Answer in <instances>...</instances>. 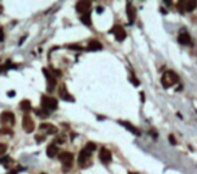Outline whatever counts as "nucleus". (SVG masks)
<instances>
[{
    "mask_svg": "<svg viewBox=\"0 0 197 174\" xmlns=\"http://www.w3.org/2000/svg\"><path fill=\"white\" fill-rule=\"evenodd\" d=\"M161 83L164 88H169L173 84L178 83V75L174 71H166L161 78Z\"/></svg>",
    "mask_w": 197,
    "mask_h": 174,
    "instance_id": "obj_1",
    "label": "nucleus"
},
{
    "mask_svg": "<svg viewBox=\"0 0 197 174\" xmlns=\"http://www.w3.org/2000/svg\"><path fill=\"white\" fill-rule=\"evenodd\" d=\"M59 161L63 163V171H68L73 166V162H74V155L71 154L70 151H63L59 154Z\"/></svg>",
    "mask_w": 197,
    "mask_h": 174,
    "instance_id": "obj_2",
    "label": "nucleus"
},
{
    "mask_svg": "<svg viewBox=\"0 0 197 174\" xmlns=\"http://www.w3.org/2000/svg\"><path fill=\"white\" fill-rule=\"evenodd\" d=\"M42 102V107L47 111H52V110H57L58 109V101L52 96H47V95H43L40 99Z\"/></svg>",
    "mask_w": 197,
    "mask_h": 174,
    "instance_id": "obj_3",
    "label": "nucleus"
},
{
    "mask_svg": "<svg viewBox=\"0 0 197 174\" xmlns=\"http://www.w3.org/2000/svg\"><path fill=\"white\" fill-rule=\"evenodd\" d=\"M0 122L4 126H14L15 123V115L11 111H3L0 115Z\"/></svg>",
    "mask_w": 197,
    "mask_h": 174,
    "instance_id": "obj_4",
    "label": "nucleus"
},
{
    "mask_svg": "<svg viewBox=\"0 0 197 174\" xmlns=\"http://www.w3.org/2000/svg\"><path fill=\"white\" fill-rule=\"evenodd\" d=\"M22 126H23V130H24L26 133H32L34 128H35V123H34L32 118H31L28 114H24V117H23Z\"/></svg>",
    "mask_w": 197,
    "mask_h": 174,
    "instance_id": "obj_5",
    "label": "nucleus"
},
{
    "mask_svg": "<svg viewBox=\"0 0 197 174\" xmlns=\"http://www.w3.org/2000/svg\"><path fill=\"white\" fill-rule=\"evenodd\" d=\"M43 75L47 78V90L49 91H52L54 87L57 86V78H55V74H51L47 68H43Z\"/></svg>",
    "mask_w": 197,
    "mask_h": 174,
    "instance_id": "obj_6",
    "label": "nucleus"
},
{
    "mask_svg": "<svg viewBox=\"0 0 197 174\" xmlns=\"http://www.w3.org/2000/svg\"><path fill=\"white\" fill-rule=\"evenodd\" d=\"M110 34H114V36H115V39L118 40V42H122V40H125V37H126V32H125V29L122 28L121 26H114L113 28L110 29Z\"/></svg>",
    "mask_w": 197,
    "mask_h": 174,
    "instance_id": "obj_7",
    "label": "nucleus"
},
{
    "mask_svg": "<svg viewBox=\"0 0 197 174\" xmlns=\"http://www.w3.org/2000/svg\"><path fill=\"white\" fill-rule=\"evenodd\" d=\"M90 155H91V153L89 151V150L83 149L81 153H79V157H78V163L81 167H85V166L87 165V161L90 159Z\"/></svg>",
    "mask_w": 197,
    "mask_h": 174,
    "instance_id": "obj_8",
    "label": "nucleus"
},
{
    "mask_svg": "<svg viewBox=\"0 0 197 174\" xmlns=\"http://www.w3.org/2000/svg\"><path fill=\"white\" fill-rule=\"evenodd\" d=\"M75 8H76V12L85 15V13H89L90 8H91V3L90 1H78L75 4Z\"/></svg>",
    "mask_w": 197,
    "mask_h": 174,
    "instance_id": "obj_9",
    "label": "nucleus"
},
{
    "mask_svg": "<svg viewBox=\"0 0 197 174\" xmlns=\"http://www.w3.org/2000/svg\"><path fill=\"white\" fill-rule=\"evenodd\" d=\"M197 3L193 1V0H190V1H178V8H180L181 11H186V12H190V11H193L194 8H196Z\"/></svg>",
    "mask_w": 197,
    "mask_h": 174,
    "instance_id": "obj_10",
    "label": "nucleus"
},
{
    "mask_svg": "<svg viewBox=\"0 0 197 174\" xmlns=\"http://www.w3.org/2000/svg\"><path fill=\"white\" fill-rule=\"evenodd\" d=\"M99 159L102 163H105V165H107V163L111 162V153L109 151L106 147H102L99 151Z\"/></svg>",
    "mask_w": 197,
    "mask_h": 174,
    "instance_id": "obj_11",
    "label": "nucleus"
},
{
    "mask_svg": "<svg viewBox=\"0 0 197 174\" xmlns=\"http://www.w3.org/2000/svg\"><path fill=\"white\" fill-rule=\"evenodd\" d=\"M59 95H60V98H62L63 101L74 102V98L70 95V94H68V91H67V88H66L65 84H60V87H59Z\"/></svg>",
    "mask_w": 197,
    "mask_h": 174,
    "instance_id": "obj_12",
    "label": "nucleus"
},
{
    "mask_svg": "<svg viewBox=\"0 0 197 174\" xmlns=\"http://www.w3.org/2000/svg\"><path fill=\"white\" fill-rule=\"evenodd\" d=\"M126 12H127V18H129V24H133L135 20V10L130 3H127V7H126Z\"/></svg>",
    "mask_w": 197,
    "mask_h": 174,
    "instance_id": "obj_13",
    "label": "nucleus"
},
{
    "mask_svg": "<svg viewBox=\"0 0 197 174\" xmlns=\"http://www.w3.org/2000/svg\"><path fill=\"white\" fill-rule=\"evenodd\" d=\"M59 153V147L57 146V145H54V143H51V145H49L47 146V150H46V154H47V157H50V158H54L55 155Z\"/></svg>",
    "mask_w": 197,
    "mask_h": 174,
    "instance_id": "obj_14",
    "label": "nucleus"
},
{
    "mask_svg": "<svg viewBox=\"0 0 197 174\" xmlns=\"http://www.w3.org/2000/svg\"><path fill=\"white\" fill-rule=\"evenodd\" d=\"M119 125H122L125 128H127L129 131H132L134 135H137V137H140L141 135V131L138 130L137 127H134V126L132 125V123H129V122H122V120H119Z\"/></svg>",
    "mask_w": 197,
    "mask_h": 174,
    "instance_id": "obj_15",
    "label": "nucleus"
},
{
    "mask_svg": "<svg viewBox=\"0 0 197 174\" xmlns=\"http://www.w3.org/2000/svg\"><path fill=\"white\" fill-rule=\"evenodd\" d=\"M178 43H180V44H182V46L190 44V36H189V34H186V32L180 34V36H178Z\"/></svg>",
    "mask_w": 197,
    "mask_h": 174,
    "instance_id": "obj_16",
    "label": "nucleus"
},
{
    "mask_svg": "<svg viewBox=\"0 0 197 174\" xmlns=\"http://www.w3.org/2000/svg\"><path fill=\"white\" fill-rule=\"evenodd\" d=\"M39 128H40V130H46L49 134H55V133H57V127H54L51 123H42V125L39 126Z\"/></svg>",
    "mask_w": 197,
    "mask_h": 174,
    "instance_id": "obj_17",
    "label": "nucleus"
},
{
    "mask_svg": "<svg viewBox=\"0 0 197 174\" xmlns=\"http://www.w3.org/2000/svg\"><path fill=\"white\" fill-rule=\"evenodd\" d=\"M87 48H89V51H99V50H102V44L98 40H90Z\"/></svg>",
    "mask_w": 197,
    "mask_h": 174,
    "instance_id": "obj_18",
    "label": "nucleus"
},
{
    "mask_svg": "<svg viewBox=\"0 0 197 174\" xmlns=\"http://www.w3.org/2000/svg\"><path fill=\"white\" fill-rule=\"evenodd\" d=\"M20 109H22L23 111H26V112L31 111V109H32V106H31V102L27 101V99L22 101V102H20Z\"/></svg>",
    "mask_w": 197,
    "mask_h": 174,
    "instance_id": "obj_19",
    "label": "nucleus"
},
{
    "mask_svg": "<svg viewBox=\"0 0 197 174\" xmlns=\"http://www.w3.org/2000/svg\"><path fill=\"white\" fill-rule=\"evenodd\" d=\"M81 21L85 26H91V18H90V13H85L81 16Z\"/></svg>",
    "mask_w": 197,
    "mask_h": 174,
    "instance_id": "obj_20",
    "label": "nucleus"
},
{
    "mask_svg": "<svg viewBox=\"0 0 197 174\" xmlns=\"http://www.w3.org/2000/svg\"><path fill=\"white\" fill-rule=\"evenodd\" d=\"M36 114H38V117H40V118H49L50 117L49 111H47V110H44V109L36 110Z\"/></svg>",
    "mask_w": 197,
    "mask_h": 174,
    "instance_id": "obj_21",
    "label": "nucleus"
},
{
    "mask_svg": "<svg viewBox=\"0 0 197 174\" xmlns=\"http://www.w3.org/2000/svg\"><path fill=\"white\" fill-rule=\"evenodd\" d=\"M85 149H86V150H89L90 153H93L95 149H97V146H95V143H94V142H89V143L86 145V147H85Z\"/></svg>",
    "mask_w": 197,
    "mask_h": 174,
    "instance_id": "obj_22",
    "label": "nucleus"
},
{
    "mask_svg": "<svg viewBox=\"0 0 197 174\" xmlns=\"http://www.w3.org/2000/svg\"><path fill=\"white\" fill-rule=\"evenodd\" d=\"M1 134H8V135H14V131L10 130V128H1V130H0V135H1Z\"/></svg>",
    "mask_w": 197,
    "mask_h": 174,
    "instance_id": "obj_23",
    "label": "nucleus"
},
{
    "mask_svg": "<svg viewBox=\"0 0 197 174\" xmlns=\"http://www.w3.org/2000/svg\"><path fill=\"white\" fill-rule=\"evenodd\" d=\"M67 47L70 48V50H75V51H81L82 50V47H81V46H78V44H68Z\"/></svg>",
    "mask_w": 197,
    "mask_h": 174,
    "instance_id": "obj_24",
    "label": "nucleus"
},
{
    "mask_svg": "<svg viewBox=\"0 0 197 174\" xmlns=\"http://www.w3.org/2000/svg\"><path fill=\"white\" fill-rule=\"evenodd\" d=\"M7 151V145L6 143H0V155H3Z\"/></svg>",
    "mask_w": 197,
    "mask_h": 174,
    "instance_id": "obj_25",
    "label": "nucleus"
},
{
    "mask_svg": "<svg viewBox=\"0 0 197 174\" xmlns=\"http://www.w3.org/2000/svg\"><path fill=\"white\" fill-rule=\"evenodd\" d=\"M169 142H170L172 145H176V143H177V142H176V139H174V137H173V135H169Z\"/></svg>",
    "mask_w": 197,
    "mask_h": 174,
    "instance_id": "obj_26",
    "label": "nucleus"
},
{
    "mask_svg": "<svg viewBox=\"0 0 197 174\" xmlns=\"http://www.w3.org/2000/svg\"><path fill=\"white\" fill-rule=\"evenodd\" d=\"M3 39H4V32H3V28L0 27V42H3Z\"/></svg>",
    "mask_w": 197,
    "mask_h": 174,
    "instance_id": "obj_27",
    "label": "nucleus"
},
{
    "mask_svg": "<svg viewBox=\"0 0 197 174\" xmlns=\"http://www.w3.org/2000/svg\"><path fill=\"white\" fill-rule=\"evenodd\" d=\"M132 82H133V84H134V86H138V84H140L138 79H135V78H133V79H132Z\"/></svg>",
    "mask_w": 197,
    "mask_h": 174,
    "instance_id": "obj_28",
    "label": "nucleus"
},
{
    "mask_svg": "<svg viewBox=\"0 0 197 174\" xmlns=\"http://www.w3.org/2000/svg\"><path fill=\"white\" fill-rule=\"evenodd\" d=\"M97 12H98V13H102V12H103V8H102V7H98V8H97Z\"/></svg>",
    "mask_w": 197,
    "mask_h": 174,
    "instance_id": "obj_29",
    "label": "nucleus"
},
{
    "mask_svg": "<svg viewBox=\"0 0 197 174\" xmlns=\"http://www.w3.org/2000/svg\"><path fill=\"white\" fill-rule=\"evenodd\" d=\"M44 138H46V137H36V141H38V142H40V141H43Z\"/></svg>",
    "mask_w": 197,
    "mask_h": 174,
    "instance_id": "obj_30",
    "label": "nucleus"
},
{
    "mask_svg": "<svg viewBox=\"0 0 197 174\" xmlns=\"http://www.w3.org/2000/svg\"><path fill=\"white\" fill-rule=\"evenodd\" d=\"M7 95H8V96H15V91H10Z\"/></svg>",
    "mask_w": 197,
    "mask_h": 174,
    "instance_id": "obj_31",
    "label": "nucleus"
},
{
    "mask_svg": "<svg viewBox=\"0 0 197 174\" xmlns=\"http://www.w3.org/2000/svg\"><path fill=\"white\" fill-rule=\"evenodd\" d=\"M141 102H145V95H143V93H141Z\"/></svg>",
    "mask_w": 197,
    "mask_h": 174,
    "instance_id": "obj_32",
    "label": "nucleus"
},
{
    "mask_svg": "<svg viewBox=\"0 0 197 174\" xmlns=\"http://www.w3.org/2000/svg\"><path fill=\"white\" fill-rule=\"evenodd\" d=\"M3 71H6V67H4V66H0V72H3Z\"/></svg>",
    "mask_w": 197,
    "mask_h": 174,
    "instance_id": "obj_33",
    "label": "nucleus"
},
{
    "mask_svg": "<svg viewBox=\"0 0 197 174\" xmlns=\"http://www.w3.org/2000/svg\"><path fill=\"white\" fill-rule=\"evenodd\" d=\"M42 174H44V173H42Z\"/></svg>",
    "mask_w": 197,
    "mask_h": 174,
    "instance_id": "obj_34",
    "label": "nucleus"
}]
</instances>
